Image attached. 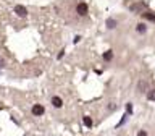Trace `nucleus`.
Segmentation results:
<instances>
[{"label": "nucleus", "mask_w": 155, "mask_h": 136, "mask_svg": "<svg viewBox=\"0 0 155 136\" xmlns=\"http://www.w3.org/2000/svg\"><path fill=\"white\" fill-rule=\"evenodd\" d=\"M15 13H16L19 18H26L28 16V8L23 7V5H16V7H15Z\"/></svg>", "instance_id": "1"}, {"label": "nucleus", "mask_w": 155, "mask_h": 136, "mask_svg": "<svg viewBox=\"0 0 155 136\" xmlns=\"http://www.w3.org/2000/svg\"><path fill=\"white\" fill-rule=\"evenodd\" d=\"M76 12H78V15H81V16H84V15H87V5H86V3H78V7H76Z\"/></svg>", "instance_id": "2"}, {"label": "nucleus", "mask_w": 155, "mask_h": 136, "mask_svg": "<svg viewBox=\"0 0 155 136\" xmlns=\"http://www.w3.org/2000/svg\"><path fill=\"white\" fill-rule=\"evenodd\" d=\"M147 87H149V86H147V81L140 80V81L137 83V91H139V92H149Z\"/></svg>", "instance_id": "3"}, {"label": "nucleus", "mask_w": 155, "mask_h": 136, "mask_svg": "<svg viewBox=\"0 0 155 136\" xmlns=\"http://www.w3.org/2000/svg\"><path fill=\"white\" fill-rule=\"evenodd\" d=\"M44 114V107L42 105H39V104H36L32 107V115H36V117H41Z\"/></svg>", "instance_id": "4"}, {"label": "nucleus", "mask_w": 155, "mask_h": 136, "mask_svg": "<svg viewBox=\"0 0 155 136\" xmlns=\"http://www.w3.org/2000/svg\"><path fill=\"white\" fill-rule=\"evenodd\" d=\"M52 104H53V107H57V109H60V107L63 105V100H61L58 96H53V97H52Z\"/></svg>", "instance_id": "5"}, {"label": "nucleus", "mask_w": 155, "mask_h": 136, "mask_svg": "<svg viewBox=\"0 0 155 136\" xmlns=\"http://www.w3.org/2000/svg\"><path fill=\"white\" fill-rule=\"evenodd\" d=\"M82 123H84V126H87V128H91V126L94 125V121H92V118L89 115H84L82 117Z\"/></svg>", "instance_id": "6"}, {"label": "nucleus", "mask_w": 155, "mask_h": 136, "mask_svg": "<svg viewBox=\"0 0 155 136\" xmlns=\"http://www.w3.org/2000/svg\"><path fill=\"white\" fill-rule=\"evenodd\" d=\"M115 26H116V19H113V18L107 19V28H108V29H113Z\"/></svg>", "instance_id": "7"}, {"label": "nucleus", "mask_w": 155, "mask_h": 136, "mask_svg": "<svg viewBox=\"0 0 155 136\" xmlns=\"http://www.w3.org/2000/svg\"><path fill=\"white\" fill-rule=\"evenodd\" d=\"M142 16L145 18V19H149V21H153L155 23V15H152V13H149V12H145V13H140Z\"/></svg>", "instance_id": "8"}, {"label": "nucleus", "mask_w": 155, "mask_h": 136, "mask_svg": "<svg viewBox=\"0 0 155 136\" xmlns=\"http://www.w3.org/2000/svg\"><path fill=\"white\" fill-rule=\"evenodd\" d=\"M142 7H144V5L142 3H139V5H131V10H133V12H142Z\"/></svg>", "instance_id": "9"}, {"label": "nucleus", "mask_w": 155, "mask_h": 136, "mask_svg": "<svg viewBox=\"0 0 155 136\" xmlns=\"http://www.w3.org/2000/svg\"><path fill=\"white\" fill-rule=\"evenodd\" d=\"M136 29H137V32H145V31H147V28H145V24H144V23H139Z\"/></svg>", "instance_id": "10"}, {"label": "nucleus", "mask_w": 155, "mask_h": 136, "mask_svg": "<svg viewBox=\"0 0 155 136\" xmlns=\"http://www.w3.org/2000/svg\"><path fill=\"white\" fill-rule=\"evenodd\" d=\"M147 99L149 100H155V89H150L147 92Z\"/></svg>", "instance_id": "11"}, {"label": "nucleus", "mask_w": 155, "mask_h": 136, "mask_svg": "<svg viewBox=\"0 0 155 136\" xmlns=\"http://www.w3.org/2000/svg\"><path fill=\"white\" fill-rule=\"evenodd\" d=\"M104 58H105V60H111V58H113V52H111V50L105 52L104 53Z\"/></svg>", "instance_id": "12"}, {"label": "nucleus", "mask_w": 155, "mask_h": 136, "mask_svg": "<svg viewBox=\"0 0 155 136\" xmlns=\"http://www.w3.org/2000/svg\"><path fill=\"white\" fill-rule=\"evenodd\" d=\"M126 112H128V114H131V112H133V104H131V102H128V104H126Z\"/></svg>", "instance_id": "13"}, {"label": "nucleus", "mask_w": 155, "mask_h": 136, "mask_svg": "<svg viewBox=\"0 0 155 136\" xmlns=\"http://www.w3.org/2000/svg\"><path fill=\"white\" fill-rule=\"evenodd\" d=\"M115 107H116V104H115L113 100H111V102H108V110H113Z\"/></svg>", "instance_id": "14"}, {"label": "nucleus", "mask_w": 155, "mask_h": 136, "mask_svg": "<svg viewBox=\"0 0 155 136\" xmlns=\"http://www.w3.org/2000/svg\"><path fill=\"white\" fill-rule=\"evenodd\" d=\"M126 118H128V114H124V115H123V118H121V121L118 123V126H121V125H123L124 121H126Z\"/></svg>", "instance_id": "15"}, {"label": "nucleus", "mask_w": 155, "mask_h": 136, "mask_svg": "<svg viewBox=\"0 0 155 136\" xmlns=\"http://www.w3.org/2000/svg\"><path fill=\"white\" fill-rule=\"evenodd\" d=\"M63 55H65V50H60V52H58V60H60V58H63Z\"/></svg>", "instance_id": "16"}, {"label": "nucleus", "mask_w": 155, "mask_h": 136, "mask_svg": "<svg viewBox=\"0 0 155 136\" xmlns=\"http://www.w3.org/2000/svg\"><path fill=\"white\" fill-rule=\"evenodd\" d=\"M137 136H147V133H145V131H144V130H140V131H139V133H137Z\"/></svg>", "instance_id": "17"}, {"label": "nucleus", "mask_w": 155, "mask_h": 136, "mask_svg": "<svg viewBox=\"0 0 155 136\" xmlns=\"http://www.w3.org/2000/svg\"><path fill=\"white\" fill-rule=\"evenodd\" d=\"M3 65H5V60H3L2 57H0V70H2V68H3Z\"/></svg>", "instance_id": "18"}, {"label": "nucleus", "mask_w": 155, "mask_h": 136, "mask_svg": "<svg viewBox=\"0 0 155 136\" xmlns=\"http://www.w3.org/2000/svg\"><path fill=\"white\" fill-rule=\"evenodd\" d=\"M79 41H81V36H76V37H74V44H78Z\"/></svg>", "instance_id": "19"}, {"label": "nucleus", "mask_w": 155, "mask_h": 136, "mask_svg": "<svg viewBox=\"0 0 155 136\" xmlns=\"http://www.w3.org/2000/svg\"><path fill=\"white\" fill-rule=\"evenodd\" d=\"M118 136H123V134H118Z\"/></svg>", "instance_id": "20"}]
</instances>
